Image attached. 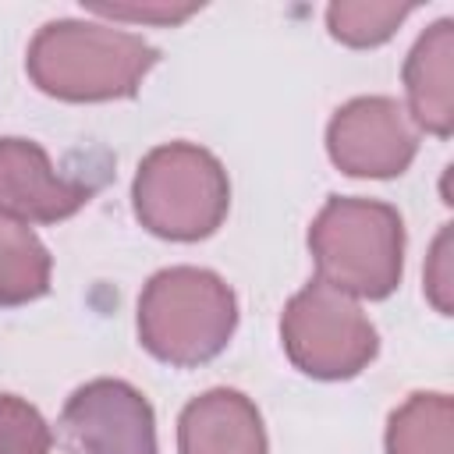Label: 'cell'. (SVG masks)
<instances>
[{"label":"cell","mask_w":454,"mask_h":454,"mask_svg":"<svg viewBox=\"0 0 454 454\" xmlns=\"http://www.w3.org/2000/svg\"><path fill=\"white\" fill-rule=\"evenodd\" d=\"M411 4H355V0H337L326 7V28L337 43L369 50L387 43L397 25L411 14Z\"/></svg>","instance_id":"obj_13"},{"label":"cell","mask_w":454,"mask_h":454,"mask_svg":"<svg viewBox=\"0 0 454 454\" xmlns=\"http://www.w3.org/2000/svg\"><path fill=\"white\" fill-rule=\"evenodd\" d=\"M64 454H160L153 404L124 380H89L57 419Z\"/></svg>","instance_id":"obj_6"},{"label":"cell","mask_w":454,"mask_h":454,"mask_svg":"<svg viewBox=\"0 0 454 454\" xmlns=\"http://www.w3.org/2000/svg\"><path fill=\"white\" fill-rule=\"evenodd\" d=\"M238 330V298L227 280L202 266H167L138 294V344L167 365L213 362Z\"/></svg>","instance_id":"obj_3"},{"label":"cell","mask_w":454,"mask_h":454,"mask_svg":"<svg viewBox=\"0 0 454 454\" xmlns=\"http://www.w3.org/2000/svg\"><path fill=\"white\" fill-rule=\"evenodd\" d=\"M280 340L291 365L312 380H355L380 351V333L355 298L309 280L280 312Z\"/></svg>","instance_id":"obj_5"},{"label":"cell","mask_w":454,"mask_h":454,"mask_svg":"<svg viewBox=\"0 0 454 454\" xmlns=\"http://www.w3.org/2000/svg\"><path fill=\"white\" fill-rule=\"evenodd\" d=\"M316 280L348 298L383 301L404 273V220L390 202L333 195L309 227Z\"/></svg>","instance_id":"obj_2"},{"label":"cell","mask_w":454,"mask_h":454,"mask_svg":"<svg viewBox=\"0 0 454 454\" xmlns=\"http://www.w3.org/2000/svg\"><path fill=\"white\" fill-rule=\"evenodd\" d=\"M202 4H167V0H156V4H99V0H89L85 4V11H92V14H103V18H114V21H142V25H181Z\"/></svg>","instance_id":"obj_15"},{"label":"cell","mask_w":454,"mask_h":454,"mask_svg":"<svg viewBox=\"0 0 454 454\" xmlns=\"http://www.w3.org/2000/svg\"><path fill=\"white\" fill-rule=\"evenodd\" d=\"M387 454H454V401L419 390L387 422Z\"/></svg>","instance_id":"obj_12"},{"label":"cell","mask_w":454,"mask_h":454,"mask_svg":"<svg viewBox=\"0 0 454 454\" xmlns=\"http://www.w3.org/2000/svg\"><path fill=\"white\" fill-rule=\"evenodd\" d=\"M138 223L163 241H202L216 234L231 209L223 163L195 142H163L149 149L131 181Z\"/></svg>","instance_id":"obj_4"},{"label":"cell","mask_w":454,"mask_h":454,"mask_svg":"<svg viewBox=\"0 0 454 454\" xmlns=\"http://www.w3.org/2000/svg\"><path fill=\"white\" fill-rule=\"evenodd\" d=\"M326 153L348 177H401L419 153V128L390 96H355L326 124Z\"/></svg>","instance_id":"obj_7"},{"label":"cell","mask_w":454,"mask_h":454,"mask_svg":"<svg viewBox=\"0 0 454 454\" xmlns=\"http://www.w3.org/2000/svg\"><path fill=\"white\" fill-rule=\"evenodd\" d=\"M53 259L28 223L0 216V309L28 305L50 291Z\"/></svg>","instance_id":"obj_11"},{"label":"cell","mask_w":454,"mask_h":454,"mask_svg":"<svg viewBox=\"0 0 454 454\" xmlns=\"http://www.w3.org/2000/svg\"><path fill=\"white\" fill-rule=\"evenodd\" d=\"M408 117L415 128L450 138L454 131V21H433L411 46L401 67Z\"/></svg>","instance_id":"obj_10"},{"label":"cell","mask_w":454,"mask_h":454,"mask_svg":"<svg viewBox=\"0 0 454 454\" xmlns=\"http://www.w3.org/2000/svg\"><path fill=\"white\" fill-rule=\"evenodd\" d=\"M156 64L160 50L142 35L78 18L46 21L25 53L32 85L64 103L131 99Z\"/></svg>","instance_id":"obj_1"},{"label":"cell","mask_w":454,"mask_h":454,"mask_svg":"<svg viewBox=\"0 0 454 454\" xmlns=\"http://www.w3.org/2000/svg\"><path fill=\"white\" fill-rule=\"evenodd\" d=\"M96 184L57 174L46 149L32 138H0V216L18 223H60L74 216Z\"/></svg>","instance_id":"obj_8"},{"label":"cell","mask_w":454,"mask_h":454,"mask_svg":"<svg viewBox=\"0 0 454 454\" xmlns=\"http://www.w3.org/2000/svg\"><path fill=\"white\" fill-rule=\"evenodd\" d=\"M177 454H270L255 401L234 387L192 397L177 415Z\"/></svg>","instance_id":"obj_9"},{"label":"cell","mask_w":454,"mask_h":454,"mask_svg":"<svg viewBox=\"0 0 454 454\" xmlns=\"http://www.w3.org/2000/svg\"><path fill=\"white\" fill-rule=\"evenodd\" d=\"M450 287H454V277H450V223H447L436 234L426 262V294L440 316H450Z\"/></svg>","instance_id":"obj_16"},{"label":"cell","mask_w":454,"mask_h":454,"mask_svg":"<svg viewBox=\"0 0 454 454\" xmlns=\"http://www.w3.org/2000/svg\"><path fill=\"white\" fill-rule=\"evenodd\" d=\"M53 433L35 404L18 394H0V454H50Z\"/></svg>","instance_id":"obj_14"}]
</instances>
